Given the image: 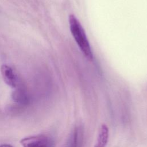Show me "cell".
I'll return each mask as SVG.
<instances>
[{
  "label": "cell",
  "mask_w": 147,
  "mask_h": 147,
  "mask_svg": "<svg viewBox=\"0 0 147 147\" xmlns=\"http://www.w3.org/2000/svg\"><path fill=\"white\" fill-rule=\"evenodd\" d=\"M109 131L107 126L106 125H102L94 147H106L109 141Z\"/></svg>",
  "instance_id": "cell-4"
},
{
  "label": "cell",
  "mask_w": 147,
  "mask_h": 147,
  "mask_svg": "<svg viewBox=\"0 0 147 147\" xmlns=\"http://www.w3.org/2000/svg\"><path fill=\"white\" fill-rule=\"evenodd\" d=\"M78 130H76L71 138L69 147H80L82 142V136Z\"/></svg>",
  "instance_id": "cell-6"
},
{
  "label": "cell",
  "mask_w": 147,
  "mask_h": 147,
  "mask_svg": "<svg viewBox=\"0 0 147 147\" xmlns=\"http://www.w3.org/2000/svg\"><path fill=\"white\" fill-rule=\"evenodd\" d=\"M12 97L16 102L20 105H26L29 102V97L28 94L21 88H18L13 91Z\"/></svg>",
  "instance_id": "cell-5"
},
{
  "label": "cell",
  "mask_w": 147,
  "mask_h": 147,
  "mask_svg": "<svg viewBox=\"0 0 147 147\" xmlns=\"http://www.w3.org/2000/svg\"><path fill=\"white\" fill-rule=\"evenodd\" d=\"M1 72L5 82L12 88L18 86V80L12 68L7 65H2L1 67Z\"/></svg>",
  "instance_id": "cell-3"
},
{
  "label": "cell",
  "mask_w": 147,
  "mask_h": 147,
  "mask_svg": "<svg viewBox=\"0 0 147 147\" xmlns=\"http://www.w3.org/2000/svg\"><path fill=\"white\" fill-rule=\"evenodd\" d=\"M21 144L23 147H53V141L46 135H37L22 139Z\"/></svg>",
  "instance_id": "cell-2"
},
{
  "label": "cell",
  "mask_w": 147,
  "mask_h": 147,
  "mask_svg": "<svg viewBox=\"0 0 147 147\" xmlns=\"http://www.w3.org/2000/svg\"><path fill=\"white\" fill-rule=\"evenodd\" d=\"M0 147H13L9 144H0Z\"/></svg>",
  "instance_id": "cell-7"
},
{
  "label": "cell",
  "mask_w": 147,
  "mask_h": 147,
  "mask_svg": "<svg viewBox=\"0 0 147 147\" xmlns=\"http://www.w3.org/2000/svg\"><path fill=\"white\" fill-rule=\"evenodd\" d=\"M69 24L71 32L79 48L87 57L91 59L92 58L91 48L81 24L73 14H71L69 17Z\"/></svg>",
  "instance_id": "cell-1"
}]
</instances>
